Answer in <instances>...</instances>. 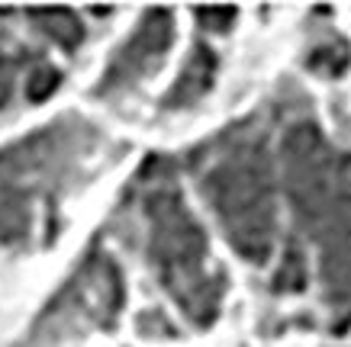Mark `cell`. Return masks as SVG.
I'll return each instance as SVG.
<instances>
[{"instance_id": "7a4b0ae2", "label": "cell", "mask_w": 351, "mask_h": 347, "mask_svg": "<svg viewBox=\"0 0 351 347\" xmlns=\"http://www.w3.org/2000/svg\"><path fill=\"white\" fill-rule=\"evenodd\" d=\"M104 151V132L81 116H62L0 151V248L20 251L36 231L52 235L58 203L87 177Z\"/></svg>"}, {"instance_id": "5b68a950", "label": "cell", "mask_w": 351, "mask_h": 347, "mask_svg": "<svg viewBox=\"0 0 351 347\" xmlns=\"http://www.w3.org/2000/svg\"><path fill=\"white\" fill-rule=\"evenodd\" d=\"M171 42H174V13L149 10L136 23V29L119 42V49H113L107 68L94 87V97L119 100V97L132 94L142 81H149L161 68Z\"/></svg>"}, {"instance_id": "52a82bcc", "label": "cell", "mask_w": 351, "mask_h": 347, "mask_svg": "<svg viewBox=\"0 0 351 347\" xmlns=\"http://www.w3.org/2000/svg\"><path fill=\"white\" fill-rule=\"evenodd\" d=\"M23 16L32 26V32H43L49 42L64 52H75L87 36L84 23L75 10H26Z\"/></svg>"}, {"instance_id": "277c9868", "label": "cell", "mask_w": 351, "mask_h": 347, "mask_svg": "<svg viewBox=\"0 0 351 347\" xmlns=\"http://www.w3.org/2000/svg\"><path fill=\"white\" fill-rule=\"evenodd\" d=\"M123 299L126 290L119 264L97 242L45 303L43 316L29 331V341L36 347H62L81 341L90 331H107L117 325Z\"/></svg>"}, {"instance_id": "6da1fadb", "label": "cell", "mask_w": 351, "mask_h": 347, "mask_svg": "<svg viewBox=\"0 0 351 347\" xmlns=\"http://www.w3.org/2000/svg\"><path fill=\"white\" fill-rule=\"evenodd\" d=\"M119 229L136 235L161 290L191 325L206 328L219 318L226 299V270L210 254V238L184 200L174 161L152 158L136 174L117 212Z\"/></svg>"}, {"instance_id": "3957f363", "label": "cell", "mask_w": 351, "mask_h": 347, "mask_svg": "<svg viewBox=\"0 0 351 347\" xmlns=\"http://www.w3.org/2000/svg\"><path fill=\"white\" fill-rule=\"evenodd\" d=\"M203 200L245 261L265 264L274 248V155L271 126L242 119L187 155Z\"/></svg>"}, {"instance_id": "ba28073f", "label": "cell", "mask_w": 351, "mask_h": 347, "mask_svg": "<svg viewBox=\"0 0 351 347\" xmlns=\"http://www.w3.org/2000/svg\"><path fill=\"white\" fill-rule=\"evenodd\" d=\"M39 62H43V55H32L23 45H0V110L13 103L16 84L26 87V77Z\"/></svg>"}, {"instance_id": "30bf717a", "label": "cell", "mask_w": 351, "mask_h": 347, "mask_svg": "<svg viewBox=\"0 0 351 347\" xmlns=\"http://www.w3.org/2000/svg\"><path fill=\"white\" fill-rule=\"evenodd\" d=\"M235 20V10L223 7V10H197V23L203 26V32H226Z\"/></svg>"}, {"instance_id": "9c48e42d", "label": "cell", "mask_w": 351, "mask_h": 347, "mask_svg": "<svg viewBox=\"0 0 351 347\" xmlns=\"http://www.w3.org/2000/svg\"><path fill=\"white\" fill-rule=\"evenodd\" d=\"M58 77H62L58 68L43 58V62L29 71V77H26V97H29V100H45V97L58 87Z\"/></svg>"}, {"instance_id": "8992f818", "label": "cell", "mask_w": 351, "mask_h": 347, "mask_svg": "<svg viewBox=\"0 0 351 347\" xmlns=\"http://www.w3.org/2000/svg\"><path fill=\"white\" fill-rule=\"evenodd\" d=\"M216 71H219V55L210 42H193L191 55H187V62H184L181 74H178V81L171 87L168 94H165V110L171 113H181V110H191L203 100V97L210 94V87L216 81Z\"/></svg>"}]
</instances>
